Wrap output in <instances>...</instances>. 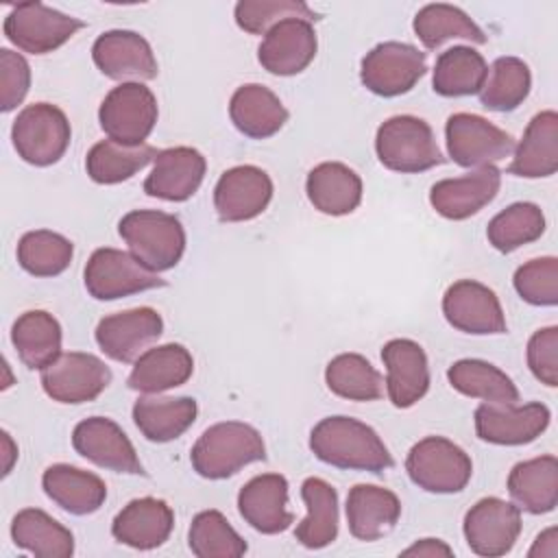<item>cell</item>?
<instances>
[{
	"label": "cell",
	"instance_id": "6da1fadb",
	"mask_svg": "<svg viewBox=\"0 0 558 558\" xmlns=\"http://www.w3.org/2000/svg\"><path fill=\"white\" fill-rule=\"evenodd\" d=\"M312 453L336 469L381 473L390 469L392 456L379 434L351 416H327L310 434Z\"/></svg>",
	"mask_w": 558,
	"mask_h": 558
},
{
	"label": "cell",
	"instance_id": "7a4b0ae2",
	"mask_svg": "<svg viewBox=\"0 0 558 558\" xmlns=\"http://www.w3.org/2000/svg\"><path fill=\"white\" fill-rule=\"evenodd\" d=\"M194 471L205 480H225L251 462L266 460L262 434L240 421H225L207 427L190 453Z\"/></svg>",
	"mask_w": 558,
	"mask_h": 558
},
{
	"label": "cell",
	"instance_id": "3957f363",
	"mask_svg": "<svg viewBox=\"0 0 558 558\" xmlns=\"http://www.w3.org/2000/svg\"><path fill=\"white\" fill-rule=\"evenodd\" d=\"M120 238L129 251L153 272L174 268L185 251V229L172 214L157 209H135L122 216Z\"/></svg>",
	"mask_w": 558,
	"mask_h": 558
},
{
	"label": "cell",
	"instance_id": "277c9868",
	"mask_svg": "<svg viewBox=\"0 0 558 558\" xmlns=\"http://www.w3.org/2000/svg\"><path fill=\"white\" fill-rule=\"evenodd\" d=\"M375 153L384 168L401 174L425 172L445 161L432 126L416 116H392L375 135Z\"/></svg>",
	"mask_w": 558,
	"mask_h": 558
},
{
	"label": "cell",
	"instance_id": "5b68a950",
	"mask_svg": "<svg viewBox=\"0 0 558 558\" xmlns=\"http://www.w3.org/2000/svg\"><path fill=\"white\" fill-rule=\"evenodd\" d=\"M72 129L65 113L50 102L24 107L11 126V140L17 155L37 168L57 163L70 146Z\"/></svg>",
	"mask_w": 558,
	"mask_h": 558
},
{
	"label": "cell",
	"instance_id": "8992f818",
	"mask_svg": "<svg viewBox=\"0 0 558 558\" xmlns=\"http://www.w3.org/2000/svg\"><path fill=\"white\" fill-rule=\"evenodd\" d=\"M405 471L418 488L436 495H451L466 488L473 475V462L466 451L449 438L427 436L410 449Z\"/></svg>",
	"mask_w": 558,
	"mask_h": 558
},
{
	"label": "cell",
	"instance_id": "52a82bcc",
	"mask_svg": "<svg viewBox=\"0 0 558 558\" xmlns=\"http://www.w3.org/2000/svg\"><path fill=\"white\" fill-rule=\"evenodd\" d=\"M157 98L142 83H122L113 87L98 109L100 129L111 142L140 146L157 124Z\"/></svg>",
	"mask_w": 558,
	"mask_h": 558
},
{
	"label": "cell",
	"instance_id": "ba28073f",
	"mask_svg": "<svg viewBox=\"0 0 558 558\" xmlns=\"http://www.w3.org/2000/svg\"><path fill=\"white\" fill-rule=\"evenodd\" d=\"M83 281L87 292L98 301H116L166 286V281L146 268L133 253L109 246L92 253L83 270Z\"/></svg>",
	"mask_w": 558,
	"mask_h": 558
},
{
	"label": "cell",
	"instance_id": "9c48e42d",
	"mask_svg": "<svg viewBox=\"0 0 558 558\" xmlns=\"http://www.w3.org/2000/svg\"><path fill=\"white\" fill-rule=\"evenodd\" d=\"M85 26L83 20L65 15L41 2H20L4 17V37L24 52L46 54L63 46L76 31Z\"/></svg>",
	"mask_w": 558,
	"mask_h": 558
},
{
	"label": "cell",
	"instance_id": "30bf717a",
	"mask_svg": "<svg viewBox=\"0 0 558 558\" xmlns=\"http://www.w3.org/2000/svg\"><path fill=\"white\" fill-rule=\"evenodd\" d=\"M449 157L462 168H484L510 157L514 140L475 113H453L445 124Z\"/></svg>",
	"mask_w": 558,
	"mask_h": 558
},
{
	"label": "cell",
	"instance_id": "8fae6325",
	"mask_svg": "<svg viewBox=\"0 0 558 558\" xmlns=\"http://www.w3.org/2000/svg\"><path fill=\"white\" fill-rule=\"evenodd\" d=\"M425 52L412 44L384 41L362 59V85L384 98L408 94L425 74Z\"/></svg>",
	"mask_w": 558,
	"mask_h": 558
},
{
	"label": "cell",
	"instance_id": "7c38bea8",
	"mask_svg": "<svg viewBox=\"0 0 558 558\" xmlns=\"http://www.w3.org/2000/svg\"><path fill=\"white\" fill-rule=\"evenodd\" d=\"M109 384V366L100 357L81 351L61 353L41 371L44 392L59 403L94 401Z\"/></svg>",
	"mask_w": 558,
	"mask_h": 558
},
{
	"label": "cell",
	"instance_id": "4fadbf2b",
	"mask_svg": "<svg viewBox=\"0 0 558 558\" xmlns=\"http://www.w3.org/2000/svg\"><path fill=\"white\" fill-rule=\"evenodd\" d=\"M442 314L453 329L473 336H497L508 329L497 294L473 279H460L447 288Z\"/></svg>",
	"mask_w": 558,
	"mask_h": 558
},
{
	"label": "cell",
	"instance_id": "5bb4252c",
	"mask_svg": "<svg viewBox=\"0 0 558 558\" xmlns=\"http://www.w3.org/2000/svg\"><path fill=\"white\" fill-rule=\"evenodd\" d=\"M462 530L473 554L506 556L521 534V510L499 497H484L464 514Z\"/></svg>",
	"mask_w": 558,
	"mask_h": 558
},
{
	"label": "cell",
	"instance_id": "9a60e30c",
	"mask_svg": "<svg viewBox=\"0 0 558 558\" xmlns=\"http://www.w3.org/2000/svg\"><path fill=\"white\" fill-rule=\"evenodd\" d=\"M551 414L543 403H482L475 410L477 438L490 445H527L549 425Z\"/></svg>",
	"mask_w": 558,
	"mask_h": 558
},
{
	"label": "cell",
	"instance_id": "2e32d148",
	"mask_svg": "<svg viewBox=\"0 0 558 558\" xmlns=\"http://www.w3.org/2000/svg\"><path fill=\"white\" fill-rule=\"evenodd\" d=\"M72 447L78 456L94 462L96 466L116 473L144 475V466L135 453L133 442L111 418L89 416L81 421L72 432Z\"/></svg>",
	"mask_w": 558,
	"mask_h": 558
},
{
	"label": "cell",
	"instance_id": "e0dca14e",
	"mask_svg": "<svg viewBox=\"0 0 558 558\" xmlns=\"http://www.w3.org/2000/svg\"><path fill=\"white\" fill-rule=\"evenodd\" d=\"M272 198V181L257 166H235L220 174L214 187V207L225 222L257 218Z\"/></svg>",
	"mask_w": 558,
	"mask_h": 558
},
{
	"label": "cell",
	"instance_id": "ac0fdd59",
	"mask_svg": "<svg viewBox=\"0 0 558 558\" xmlns=\"http://www.w3.org/2000/svg\"><path fill=\"white\" fill-rule=\"evenodd\" d=\"M163 331V320L153 307H133L105 316L96 327V342L116 362H133Z\"/></svg>",
	"mask_w": 558,
	"mask_h": 558
},
{
	"label": "cell",
	"instance_id": "d6986e66",
	"mask_svg": "<svg viewBox=\"0 0 558 558\" xmlns=\"http://www.w3.org/2000/svg\"><path fill=\"white\" fill-rule=\"evenodd\" d=\"M96 68L113 81H150L157 76V59L150 44L133 31H107L92 46Z\"/></svg>",
	"mask_w": 558,
	"mask_h": 558
},
{
	"label": "cell",
	"instance_id": "ffe728a7",
	"mask_svg": "<svg viewBox=\"0 0 558 558\" xmlns=\"http://www.w3.org/2000/svg\"><path fill=\"white\" fill-rule=\"evenodd\" d=\"M316 33L312 22L290 17L275 24L257 48L262 68L275 76H294L316 57Z\"/></svg>",
	"mask_w": 558,
	"mask_h": 558
},
{
	"label": "cell",
	"instance_id": "44dd1931",
	"mask_svg": "<svg viewBox=\"0 0 558 558\" xmlns=\"http://www.w3.org/2000/svg\"><path fill=\"white\" fill-rule=\"evenodd\" d=\"M386 390L395 408H412L429 390V364L423 347L410 338L388 340L381 349Z\"/></svg>",
	"mask_w": 558,
	"mask_h": 558
},
{
	"label": "cell",
	"instance_id": "7402d4cb",
	"mask_svg": "<svg viewBox=\"0 0 558 558\" xmlns=\"http://www.w3.org/2000/svg\"><path fill=\"white\" fill-rule=\"evenodd\" d=\"M499 185V168L484 166L464 177L436 181L429 190V203L447 220H466L497 196Z\"/></svg>",
	"mask_w": 558,
	"mask_h": 558
},
{
	"label": "cell",
	"instance_id": "603a6c76",
	"mask_svg": "<svg viewBox=\"0 0 558 558\" xmlns=\"http://www.w3.org/2000/svg\"><path fill=\"white\" fill-rule=\"evenodd\" d=\"M207 161L192 146H174L159 150L153 170L144 181V192L153 198L181 203L196 194L205 179Z\"/></svg>",
	"mask_w": 558,
	"mask_h": 558
},
{
	"label": "cell",
	"instance_id": "cb8c5ba5",
	"mask_svg": "<svg viewBox=\"0 0 558 558\" xmlns=\"http://www.w3.org/2000/svg\"><path fill=\"white\" fill-rule=\"evenodd\" d=\"M238 510L262 534L286 532L294 521V514L288 510V480L279 473L255 475L242 486Z\"/></svg>",
	"mask_w": 558,
	"mask_h": 558
},
{
	"label": "cell",
	"instance_id": "d4e9b609",
	"mask_svg": "<svg viewBox=\"0 0 558 558\" xmlns=\"http://www.w3.org/2000/svg\"><path fill=\"white\" fill-rule=\"evenodd\" d=\"M172 527L174 512L163 499L140 497L116 514L111 534L118 543L133 549H155L168 541Z\"/></svg>",
	"mask_w": 558,
	"mask_h": 558
},
{
	"label": "cell",
	"instance_id": "484cf974",
	"mask_svg": "<svg viewBox=\"0 0 558 558\" xmlns=\"http://www.w3.org/2000/svg\"><path fill=\"white\" fill-rule=\"evenodd\" d=\"M401 517L399 497L375 484H357L347 495L349 532L364 543L379 541L397 525Z\"/></svg>",
	"mask_w": 558,
	"mask_h": 558
},
{
	"label": "cell",
	"instance_id": "4316f807",
	"mask_svg": "<svg viewBox=\"0 0 558 558\" xmlns=\"http://www.w3.org/2000/svg\"><path fill=\"white\" fill-rule=\"evenodd\" d=\"M229 116L233 126L251 140L272 137L288 122V109L279 96L259 83H246L233 92Z\"/></svg>",
	"mask_w": 558,
	"mask_h": 558
},
{
	"label": "cell",
	"instance_id": "83f0119b",
	"mask_svg": "<svg viewBox=\"0 0 558 558\" xmlns=\"http://www.w3.org/2000/svg\"><path fill=\"white\" fill-rule=\"evenodd\" d=\"M194 373L192 353L183 344H161L146 349L129 375V388L144 395H159L163 390L183 386Z\"/></svg>",
	"mask_w": 558,
	"mask_h": 558
},
{
	"label": "cell",
	"instance_id": "f1b7e54d",
	"mask_svg": "<svg viewBox=\"0 0 558 558\" xmlns=\"http://www.w3.org/2000/svg\"><path fill=\"white\" fill-rule=\"evenodd\" d=\"M558 170V113L547 109L536 113L519 146L508 172L523 179L551 177Z\"/></svg>",
	"mask_w": 558,
	"mask_h": 558
},
{
	"label": "cell",
	"instance_id": "f546056e",
	"mask_svg": "<svg viewBox=\"0 0 558 558\" xmlns=\"http://www.w3.org/2000/svg\"><path fill=\"white\" fill-rule=\"evenodd\" d=\"M305 192L320 214L347 216L355 211L362 201V179L353 168L340 161H323L310 170Z\"/></svg>",
	"mask_w": 558,
	"mask_h": 558
},
{
	"label": "cell",
	"instance_id": "4dcf8cb0",
	"mask_svg": "<svg viewBox=\"0 0 558 558\" xmlns=\"http://www.w3.org/2000/svg\"><path fill=\"white\" fill-rule=\"evenodd\" d=\"M41 486L61 510L74 517H85L100 510L107 499V486L96 473L70 464L48 466L41 475Z\"/></svg>",
	"mask_w": 558,
	"mask_h": 558
},
{
	"label": "cell",
	"instance_id": "1f68e13d",
	"mask_svg": "<svg viewBox=\"0 0 558 558\" xmlns=\"http://www.w3.org/2000/svg\"><path fill=\"white\" fill-rule=\"evenodd\" d=\"M508 493L519 510L530 514L551 512L558 504L556 456L547 453L514 464L508 475Z\"/></svg>",
	"mask_w": 558,
	"mask_h": 558
},
{
	"label": "cell",
	"instance_id": "d6a6232c",
	"mask_svg": "<svg viewBox=\"0 0 558 558\" xmlns=\"http://www.w3.org/2000/svg\"><path fill=\"white\" fill-rule=\"evenodd\" d=\"M198 414L192 397H140L133 405V421L150 442H170L185 434Z\"/></svg>",
	"mask_w": 558,
	"mask_h": 558
},
{
	"label": "cell",
	"instance_id": "836d02e7",
	"mask_svg": "<svg viewBox=\"0 0 558 558\" xmlns=\"http://www.w3.org/2000/svg\"><path fill=\"white\" fill-rule=\"evenodd\" d=\"M11 342L28 368L44 371L61 355V325L44 310H28L13 323Z\"/></svg>",
	"mask_w": 558,
	"mask_h": 558
},
{
	"label": "cell",
	"instance_id": "e575fe53",
	"mask_svg": "<svg viewBox=\"0 0 558 558\" xmlns=\"http://www.w3.org/2000/svg\"><path fill=\"white\" fill-rule=\"evenodd\" d=\"M301 497L307 517L296 525L294 538L307 549H323L338 536V493L320 477H307L301 484Z\"/></svg>",
	"mask_w": 558,
	"mask_h": 558
},
{
	"label": "cell",
	"instance_id": "d590c367",
	"mask_svg": "<svg viewBox=\"0 0 558 558\" xmlns=\"http://www.w3.org/2000/svg\"><path fill=\"white\" fill-rule=\"evenodd\" d=\"M11 538L37 558H70L74 554L72 532L39 508H24L13 517Z\"/></svg>",
	"mask_w": 558,
	"mask_h": 558
},
{
	"label": "cell",
	"instance_id": "8d00e7d4",
	"mask_svg": "<svg viewBox=\"0 0 558 558\" xmlns=\"http://www.w3.org/2000/svg\"><path fill=\"white\" fill-rule=\"evenodd\" d=\"M488 74L484 57L471 46H453L438 54L432 85L438 96L460 98L480 94Z\"/></svg>",
	"mask_w": 558,
	"mask_h": 558
},
{
	"label": "cell",
	"instance_id": "74e56055",
	"mask_svg": "<svg viewBox=\"0 0 558 558\" xmlns=\"http://www.w3.org/2000/svg\"><path fill=\"white\" fill-rule=\"evenodd\" d=\"M447 379L453 390L484 403H517L519 390L514 381L495 364L466 357L449 366Z\"/></svg>",
	"mask_w": 558,
	"mask_h": 558
},
{
	"label": "cell",
	"instance_id": "f35d334b",
	"mask_svg": "<svg viewBox=\"0 0 558 558\" xmlns=\"http://www.w3.org/2000/svg\"><path fill=\"white\" fill-rule=\"evenodd\" d=\"M159 150L150 144L122 146L111 140L94 144L85 157V170L92 181L100 185H116L131 179L135 172L146 168Z\"/></svg>",
	"mask_w": 558,
	"mask_h": 558
},
{
	"label": "cell",
	"instance_id": "ab89813d",
	"mask_svg": "<svg viewBox=\"0 0 558 558\" xmlns=\"http://www.w3.org/2000/svg\"><path fill=\"white\" fill-rule=\"evenodd\" d=\"M414 33L427 50L440 48L449 39H466L471 44H486L484 31L453 4H425L414 17Z\"/></svg>",
	"mask_w": 558,
	"mask_h": 558
},
{
	"label": "cell",
	"instance_id": "60d3db41",
	"mask_svg": "<svg viewBox=\"0 0 558 558\" xmlns=\"http://www.w3.org/2000/svg\"><path fill=\"white\" fill-rule=\"evenodd\" d=\"M532 74L519 57H499L493 61L480 89V102L488 111H514L530 94Z\"/></svg>",
	"mask_w": 558,
	"mask_h": 558
},
{
	"label": "cell",
	"instance_id": "b9f144b4",
	"mask_svg": "<svg viewBox=\"0 0 558 558\" xmlns=\"http://www.w3.org/2000/svg\"><path fill=\"white\" fill-rule=\"evenodd\" d=\"M327 388L349 401H375L384 395V379L360 353H340L325 368Z\"/></svg>",
	"mask_w": 558,
	"mask_h": 558
},
{
	"label": "cell",
	"instance_id": "7bdbcfd3",
	"mask_svg": "<svg viewBox=\"0 0 558 558\" xmlns=\"http://www.w3.org/2000/svg\"><path fill=\"white\" fill-rule=\"evenodd\" d=\"M545 233V216L534 203H512L501 209L486 227L490 246L499 253H512Z\"/></svg>",
	"mask_w": 558,
	"mask_h": 558
},
{
	"label": "cell",
	"instance_id": "ee69618b",
	"mask_svg": "<svg viewBox=\"0 0 558 558\" xmlns=\"http://www.w3.org/2000/svg\"><path fill=\"white\" fill-rule=\"evenodd\" d=\"M74 255L72 242L54 231L37 229L28 231L17 242V262L33 277L61 275Z\"/></svg>",
	"mask_w": 558,
	"mask_h": 558
},
{
	"label": "cell",
	"instance_id": "f6af8a7d",
	"mask_svg": "<svg viewBox=\"0 0 558 558\" xmlns=\"http://www.w3.org/2000/svg\"><path fill=\"white\" fill-rule=\"evenodd\" d=\"M187 545L198 558H240L246 554L244 538L218 510H203L192 519Z\"/></svg>",
	"mask_w": 558,
	"mask_h": 558
},
{
	"label": "cell",
	"instance_id": "bcb514c9",
	"mask_svg": "<svg viewBox=\"0 0 558 558\" xmlns=\"http://www.w3.org/2000/svg\"><path fill=\"white\" fill-rule=\"evenodd\" d=\"M235 24L251 35H266L275 24L299 17L316 22L318 13L301 0H240L235 4Z\"/></svg>",
	"mask_w": 558,
	"mask_h": 558
},
{
	"label": "cell",
	"instance_id": "7dc6e473",
	"mask_svg": "<svg viewBox=\"0 0 558 558\" xmlns=\"http://www.w3.org/2000/svg\"><path fill=\"white\" fill-rule=\"evenodd\" d=\"M512 283L525 303L554 307L558 303V259L551 255L530 259L517 268Z\"/></svg>",
	"mask_w": 558,
	"mask_h": 558
},
{
	"label": "cell",
	"instance_id": "c3c4849f",
	"mask_svg": "<svg viewBox=\"0 0 558 558\" xmlns=\"http://www.w3.org/2000/svg\"><path fill=\"white\" fill-rule=\"evenodd\" d=\"M31 87V65L28 61L9 48L0 50V109L4 113L13 111Z\"/></svg>",
	"mask_w": 558,
	"mask_h": 558
},
{
	"label": "cell",
	"instance_id": "681fc988",
	"mask_svg": "<svg viewBox=\"0 0 558 558\" xmlns=\"http://www.w3.org/2000/svg\"><path fill=\"white\" fill-rule=\"evenodd\" d=\"M527 366L532 375L549 386H558V327H543L538 329L527 342Z\"/></svg>",
	"mask_w": 558,
	"mask_h": 558
},
{
	"label": "cell",
	"instance_id": "f907efd6",
	"mask_svg": "<svg viewBox=\"0 0 558 558\" xmlns=\"http://www.w3.org/2000/svg\"><path fill=\"white\" fill-rule=\"evenodd\" d=\"M451 554H453V549L440 538H421L401 551V556H427V558L451 556Z\"/></svg>",
	"mask_w": 558,
	"mask_h": 558
},
{
	"label": "cell",
	"instance_id": "816d5d0a",
	"mask_svg": "<svg viewBox=\"0 0 558 558\" xmlns=\"http://www.w3.org/2000/svg\"><path fill=\"white\" fill-rule=\"evenodd\" d=\"M558 554V543H556V527L545 530L543 534L536 536V543L527 551V556H556Z\"/></svg>",
	"mask_w": 558,
	"mask_h": 558
},
{
	"label": "cell",
	"instance_id": "f5cc1de1",
	"mask_svg": "<svg viewBox=\"0 0 558 558\" xmlns=\"http://www.w3.org/2000/svg\"><path fill=\"white\" fill-rule=\"evenodd\" d=\"M2 451H4V471L2 475L7 477L11 473V466H13V460L17 458V447L13 445L9 432H2Z\"/></svg>",
	"mask_w": 558,
	"mask_h": 558
}]
</instances>
